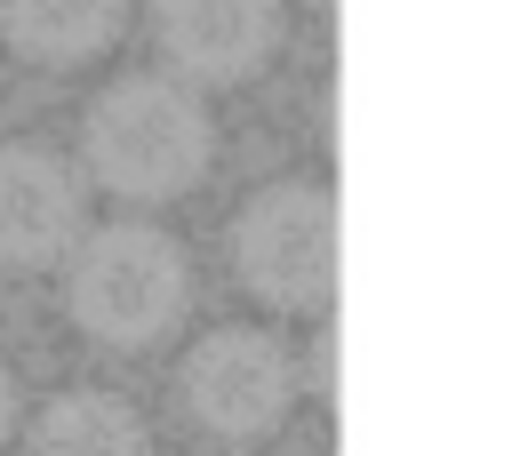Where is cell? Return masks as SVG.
<instances>
[{
  "mask_svg": "<svg viewBox=\"0 0 512 456\" xmlns=\"http://www.w3.org/2000/svg\"><path fill=\"white\" fill-rule=\"evenodd\" d=\"M296 368L264 328H216L184 352V408L216 440H264L288 416Z\"/></svg>",
  "mask_w": 512,
  "mask_h": 456,
  "instance_id": "277c9868",
  "label": "cell"
},
{
  "mask_svg": "<svg viewBox=\"0 0 512 456\" xmlns=\"http://www.w3.org/2000/svg\"><path fill=\"white\" fill-rule=\"evenodd\" d=\"M128 24V0H0V32L16 56L48 64V72H72V64H96Z\"/></svg>",
  "mask_w": 512,
  "mask_h": 456,
  "instance_id": "52a82bcc",
  "label": "cell"
},
{
  "mask_svg": "<svg viewBox=\"0 0 512 456\" xmlns=\"http://www.w3.org/2000/svg\"><path fill=\"white\" fill-rule=\"evenodd\" d=\"M64 312L104 352H152L192 312V264L160 224H96L64 256Z\"/></svg>",
  "mask_w": 512,
  "mask_h": 456,
  "instance_id": "7a4b0ae2",
  "label": "cell"
},
{
  "mask_svg": "<svg viewBox=\"0 0 512 456\" xmlns=\"http://www.w3.org/2000/svg\"><path fill=\"white\" fill-rule=\"evenodd\" d=\"M80 240V176L48 144H0V272H48Z\"/></svg>",
  "mask_w": 512,
  "mask_h": 456,
  "instance_id": "8992f818",
  "label": "cell"
},
{
  "mask_svg": "<svg viewBox=\"0 0 512 456\" xmlns=\"http://www.w3.org/2000/svg\"><path fill=\"white\" fill-rule=\"evenodd\" d=\"M152 48L184 88H240L280 48V0H152Z\"/></svg>",
  "mask_w": 512,
  "mask_h": 456,
  "instance_id": "5b68a950",
  "label": "cell"
},
{
  "mask_svg": "<svg viewBox=\"0 0 512 456\" xmlns=\"http://www.w3.org/2000/svg\"><path fill=\"white\" fill-rule=\"evenodd\" d=\"M312 8H328V0H312Z\"/></svg>",
  "mask_w": 512,
  "mask_h": 456,
  "instance_id": "8fae6325",
  "label": "cell"
},
{
  "mask_svg": "<svg viewBox=\"0 0 512 456\" xmlns=\"http://www.w3.org/2000/svg\"><path fill=\"white\" fill-rule=\"evenodd\" d=\"M8 432H16V376L0 368V440H8Z\"/></svg>",
  "mask_w": 512,
  "mask_h": 456,
  "instance_id": "30bf717a",
  "label": "cell"
},
{
  "mask_svg": "<svg viewBox=\"0 0 512 456\" xmlns=\"http://www.w3.org/2000/svg\"><path fill=\"white\" fill-rule=\"evenodd\" d=\"M232 272L280 312H320L336 288V200L328 184H264L232 216Z\"/></svg>",
  "mask_w": 512,
  "mask_h": 456,
  "instance_id": "3957f363",
  "label": "cell"
},
{
  "mask_svg": "<svg viewBox=\"0 0 512 456\" xmlns=\"http://www.w3.org/2000/svg\"><path fill=\"white\" fill-rule=\"evenodd\" d=\"M312 384H320V392L336 384V336H328V328H320V344H312Z\"/></svg>",
  "mask_w": 512,
  "mask_h": 456,
  "instance_id": "9c48e42d",
  "label": "cell"
},
{
  "mask_svg": "<svg viewBox=\"0 0 512 456\" xmlns=\"http://www.w3.org/2000/svg\"><path fill=\"white\" fill-rule=\"evenodd\" d=\"M32 456H144V416L120 392H56L32 416Z\"/></svg>",
  "mask_w": 512,
  "mask_h": 456,
  "instance_id": "ba28073f",
  "label": "cell"
},
{
  "mask_svg": "<svg viewBox=\"0 0 512 456\" xmlns=\"http://www.w3.org/2000/svg\"><path fill=\"white\" fill-rule=\"evenodd\" d=\"M216 160V120L176 72H120L80 120V168L136 208L184 200Z\"/></svg>",
  "mask_w": 512,
  "mask_h": 456,
  "instance_id": "6da1fadb",
  "label": "cell"
}]
</instances>
